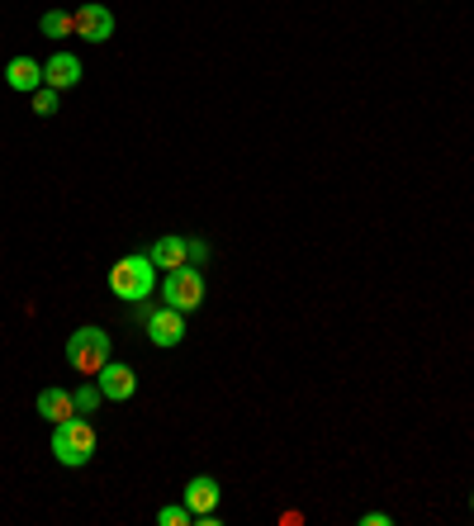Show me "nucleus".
<instances>
[{
	"label": "nucleus",
	"instance_id": "nucleus-1",
	"mask_svg": "<svg viewBox=\"0 0 474 526\" xmlns=\"http://www.w3.org/2000/svg\"><path fill=\"white\" fill-rule=\"evenodd\" d=\"M110 332L105 327H76L72 342H67V365H72L76 375H100L105 370V361H110Z\"/></svg>",
	"mask_w": 474,
	"mask_h": 526
},
{
	"label": "nucleus",
	"instance_id": "nucleus-15",
	"mask_svg": "<svg viewBox=\"0 0 474 526\" xmlns=\"http://www.w3.org/2000/svg\"><path fill=\"white\" fill-rule=\"evenodd\" d=\"M34 114H43V119L57 114V91H53V86H38V91H34Z\"/></svg>",
	"mask_w": 474,
	"mask_h": 526
},
{
	"label": "nucleus",
	"instance_id": "nucleus-17",
	"mask_svg": "<svg viewBox=\"0 0 474 526\" xmlns=\"http://www.w3.org/2000/svg\"><path fill=\"white\" fill-rule=\"evenodd\" d=\"M361 522H365V526H389V512H365Z\"/></svg>",
	"mask_w": 474,
	"mask_h": 526
},
{
	"label": "nucleus",
	"instance_id": "nucleus-7",
	"mask_svg": "<svg viewBox=\"0 0 474 526\" xmlns=\"http://www.w3.org/2000/svg\"><path fill=\"white\" fill-rule=\"evenodd\" d=\"M147 256H152V266H162V271H181V266H190V237H157Z\"/></svg>",
	"mask_w": 474,
	"mask_h": 526
},
{
	"label": "nucleus",
	"instance_id": "nucleus-2",
	"mask_svg": "<svg viewBox=\"0 0 474 526\" xmlns=\"http://www.w3.org/2000/svg\"><path fill=\"white\" fill-rule=\"evenodd\" d=\"M110 290L119 294L124 304L147 299V294L157 290V266H152V256H124V261L110 271Z\"/></svg>",
	"mask_w": 474,
	"mask_h": 526
},
{
	"label": "nucleus",
	"instance_id": "nucleus-6",
	"mask_svg": "<svg viewBox=\"0 0 474 526\" xmlns=\"http://www.w3.org/2000/svg\"><path fill=\"white\" fill-rule=\"evenodd\" d=\"M76 34L86 38V43H105L114 34V15L105 5H81L76 10Z\"/></svg>",
	"mask_w": 474,
	"mask_h": 526
},
{
	"label": "nucleus",
	"instance_id": "nucleus-11",
	"mask_svg": "<svg viewBox=\"0 0 474 526\" xmlns=\"http://www.w3.org/2000/svg\"><path fill=\"white\" fill-rule=\"evenodd\" d=\"M185 508L195 512V517H204V512L219 508V484L209 479V474H200V479H190L185 484Z\"/></svg>",
	"mask_w": 474,
	"mask_h": 526
},
{
	"label": "nucleus",
	"instance_id": "nucleus-5",
	"mask_svg": "<svg viewBox=\"0 0 474 526\" xmlns=\"http://www.w3.org/2000/svg\"><path fill=\"white\" fill-rule=\"evenodd\" d=\"M147 337H152L157 346H181L185 342V313L171 309V304L157 309L152 318H147Z\"/></svg>",
	"mask_w": 474,
	"mask_h": 526
},
{
	"label": "nucleus",
	"instance_id": "nucleus-9",
	"mask_svg": "<svg viewBox=\"0 0 474 526\" xmlns=\"http://www.w3.org/2000/svg\"><path fill=\"white\" fill-rule=\"evenodd\" d=\"M76 81H81V62H76L72 53L48 57V67H43V86H53V91H72Z\"/></svg>",
	"mask_w": 474,
	"mask_h": 526
},
{
	"label": "nucleus",
	"instance_id": "nucleus-14",
	"mask_svg": "<svg viewBox=\"0 0 474 526\" xmlns=\"http://www.w3.org/2000/svg\"><path fill=\"white\" fill-rule=\"evenodd\" d=\"M72 399H76V413H81V418H91L95 408H100V399H105V394H100V384H81Z\"/></svg>",
	"mask_w": 474,
	"mask_h": 526
},
{
	"label": "nucleus",
	"instance_id": "nucleus-3",
	"mask_svg": "<svg viewBox=\"0 0 474 526\" xmlns=\"http://www.w3.org/2000/svg\"><path fill=\"white\" fill-rule=\"evenodd\" d=\"M53 455L62 460V465H72V470L76 465H86V460L95 455V427L81 418V413L67 418V422H57L53 427Z\"/></svg>",
	"mask_w": 474,
	"mask_h": 526
},
{
	"label": "nucleus",
	"instance_id": "nucleus-8",
	"mask_svg": "<svg viewBox=\"0 0 474 526\" xmlns=\"http://www.w3.org/2000/svg\"><path fill=\"white\" fill-rule=\"evenodd\" d=\"M133 389H138V375L128 370V365H114V361H105V370H100V394L105 399H133Z\"/></svg>",
	"mask_w": 474,
	"mask_h": 526
},
{
	"label": "nucleus",
	"instance_id": "nucleus-4",
	"mask_svg": "<svg viewBox=\"0 0 474 526\" xmlns=\"http://www.w3.org/2000/svg\"><path fill=\"white\" fill-rule=\"evenodd\" d=\"M166 304L171 309H181V313H190V309H200L204 304V275L195 271V266H181V271H166Z\"/></svg>",
	"mask_w": 474,
	"mask_h": 526
},
{
	"label": "nucleus",
	"instance_id": "nucleus-12",
	"mask_svg": "<svg viewBox=\"0 0 474 526\" xmlns=\"http://www.w3.org/2000/svg\"><path fill=\"white\" fill-rule=\"evenodd\" d=\"M38 418H48L53 427L76 418V399L67 394V389H43V394H38Z\"/></svg>",
	"mask_w": 474,
	"mask_h": 526
},
{
	"label": "nucleus",
	"instance_id": "nucleus-18",
	"mask_svg": "<svg viewBox=\"0 0 474 526\" xmlns=\"http://www.w3.org/2000/svg\"><path fill=\"white\" fill-rule=\"evenodd\" d=\"M470 512H474V493H470Z\"/></svg>",
	"mask_w": 474,
	"mask_h": 526
},
{
	"label": "nucleus",
	"instance_id": "nucleus-16",
	"mask_svg": "<svg viewBox=\"0 0 474 526\" xmlns=\"http://www.w3.org/2000/svg\"><path fill=\"white\" fill-rule=\"evenodd\" d=\"M157 522H162V526H190V522H195V512L181 503V508H162V512H157Z\"/></svg>",
	"mask_w": 474,
	"mask_h": 526
},
{
	"label": "nucleus",
	"instance_id": "nucleus-10",
	"mask_svg": "<svg viewBox=\"0 0 474 526\" xmlns=\"http://www.w3.org/2000/svg\"><path fill=\"white\" fill-rule=\"evenodd\" d=\"M5 81H10V91L34 95L38 86H43V62H34V57H15V62L5 67Z\"/></svg>",
	"mask_w": 474,
	"mask_h": 526
},
{
	"label": "nucleus",
	"instance_id": "nucleus-13",
	"mask_svg": "<svg viewBox=\"0 0 474 526\" xmlns=\"http://www.w3.org/2000/svg\"><path fill=\"white\" fill-rule=\"evenodd\" d=\"M38 29H43V38H67V34H76V15H67V10H48V15L38 19Z\"/></svg>",
	"mask_w": 474,
	"mask_h": 526
}]
</instances>
